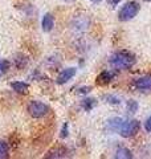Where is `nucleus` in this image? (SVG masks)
<instances>
[{
  "mask_svg": "<svg viewBox=\"0 0 151 159\" xmlns=\"http://www.w3.org/2000/svg\"><path fill=\"white\" fill-rule=\"evenodd\" d=\"M135 62H137V57L130 51H118L109 58V64L118 70H129L135 65Z\"/></svg>",
  "mask_w": 151,
  "mask_h": 159,
  "instance_id": "1",
  "label": "nucleus"
},
{
  "mask_svg": "<svg viewBox=\"0 0 151 159\" xmlns=\"http://www.w3.org/2000/svg\"><path fill=\"white\" fill-rule=\"evenodd\" d=\"M139 9H140L139 3L135 2V0H130V2L125 3L121 7L118 12V20L119 21H130L139 13Z\"/></svg>",
  "mask_w": 151,
  "mask_h": 159,
  "instance_id": "2",
  "label": "nucleus"
},
{
  "mask_svg": "<svg viewBox=\"0 0 151 159\" xmlns=\"http://www.w3.org/2000/svg\"><path fill=\"white\" fill-rule=\"evenodd\" d=\"M139 129H140V122L138 119H130V121L123 119L122 125H121L118 130V134L122 138H131L134 135H137Z\"/></svg>",
  "mask_w": 151,
  "mask_h": 159,
  "instance_id": "3",
  "label": "nucleus"
},
{
  "mask_svg": "<svg viewBox=\"0 0 151 159\" xmlns=\"http://www.w3.org/2000/svg\"><path fill=\"white\" fill-rule=\"evenodd\" d=\"M27 111L32 118L40 119V118H44L45 116H48L49 106L41 101H31L27 106Z\"/></svg>",
  "mask_w": 151,
  "mask_h": 159,
  "instance_id": "4",
  "label": "nucleus"
},
{
  "mask_svg": "<svg viewBox=\"0 0 151 159\" xmlns=\"http://www.w3.org/2000/svg\"><path fill=\"white\" fill-rule=\"evenodd\" d=\"M133 88L139 92H151V74H146L133 81Z\"/></svg>",
  "mask_w": 151,
  "mask_h": 159,
  "instance_id": "5",
  "label": "nucleus"
},
{
  "mask_svg": "<svg viewBox=\"0 0 151 159\" xmlns=\"http://www.w3.org/2000/svg\"><path fill=\"white\" fill-rule=\"evenodd\" d=\"M76 73H77V69H76V68L62 69V70L58 73V76L56 78V82L58 84V85H65V84H68L70 80L76 76Z\"/></svg>",
  "mask_w": 151,
  "mask_h": 159,
  "instance_id": "6",
  "label": "nucleus"
},
{
  "mask_svg": "<svg viewBox=\"0 0 151 159\" xmlns=\"http://www.w3.org/2000/svg\"><path fill=\"white\" fill-rule=\"evenodd\" d=\"M115 78V73L113 70H103L97 76V84L98 85H108Z\"/></svg>",
  "mask_w": 151,
  "mask_h": 159,
  "instance_id": "7",
  "label": "nucleus"
},
{
  "mask_svg": "<svg viewBox=\"0 0 151 159\" xmlns=\"http://www.w3.org/2000/svg\"><path fill=\"white\" fill-rule=\"evenodd\" d=\"M69 154V150L66 147H54L52 148V150H49L47 152V155H45V158H52V159H56V158H65L68 157Z\"/></svg>",
  "mask_w": 151,
  "mask_h": 159,
  "instance_id": "8",
  "label": "nucleus"
},
{
  "mask_svg": "<svg viewBox=\"0 0 151 159\" xmlns=\"http://www.w3.org/2000/svg\"><path fill=\"white\" fill-rule=\"evenodd\" d=\"M122 122H123V118H121V117H114V118L108 119L106 130L110 131V133H117L118 134V130H119L121 125H122Z\"/></svg>",
  "mask_w": 151,
  "mask_h": 159,
  "instance_id": "9",
  "label": "nucleus"
},
{
  "mask_svg": "<svg viewBox=\"0 0 151 159\" xmlns=\"http://www.w3.org/2000/svg\"><path fill=\"white\" fill-rule=\"evenodd\" d=\"M41 27L44 32H50L54 28V17L52 13H45L41 20Z\"/></svg>",
  "mask_w": 151,
  "mask_h": 159,
  "instance_id": "10",
  "label": "nucleus"
},
{
  "mask_svg": "<svg viewBox=\"0 0 151 159\" xmlns=\"http://www.w3.org/2000/svg\"><path fill=\"white\" fill-rule=\"evenodd\" d=\"M114 158L115 159H133L134 155L130 148L125 147V146H121L115 150V154H114Z\"/></svg>",
  "mask_w": 151,
  "mask_h": 159,
  "instance_id": "11",
  "label": "nucleus"
},
{
  "mask_svg": "<svg viewBox=\"0 0 151 159\" xmlns=\"http://www.w3.org/2000/svg\"><path fill=\"white\" fill-rule=\"evenodd\" d=\"M11 88L19 94H27L29 90V84L23 81H13L11 82Z\"/></svg>",
  "mask_w": 151,
  "mask_h": 159,
  "instance_id": "12",
  "label": "nucleus"
},
{
  "mask_svg": "<svg viewBox=\"0 0 151 159\" xmlns=\"http://www.w3.org/2000/svg\"><path fill=\"white\" fill-rule=\"evenodd\" d=\"M97 105V99L95 98H84L82 102H81V107L84 109L85 111H90L93 110Z\"/></svg>",
  "mask_w": 151,
  "mask_h": 159,
  "instance_id": "13",
  "label": "nucleus"
},
{
  "mask_svg": "<svg viewBox=\"0 0 151 159\" xmlns=\"http://www.w3.org/2000/svg\"><path fill=\"white\" fill-rule=\"evenodd\" d=\"M138 109H139L138 101H135V99H129V101H126V110H127L130 114H135L138 111Z\"/></svg>",
  "mask_w": 151,
  "mask_h": 159,
  "instance_id": "14",
  "label": "nucleus"
},
{
  "mask_svg": "<svg viewBox=\"0 0 151 159\" xmlns=\"http://www.w3.org/2000/svg\"><path fill=\"white\" fill-rule=\"evenodd\" d=\"M102 99L109 105H119L121 103V98H118L117 96H114V94H105L102 97Z\"/></svg>",
  "mask_w": 151,
  "mask_h": 159,
  "instance_id": "15",
  "label": "nucleus"
},
{
  "mask_svg": "<svg viewBox=\"0 0 151 159\" xmlns=\"http://www.w3.org/2000/svg\"><path fill=\"white\" fill-rule=\"evenodd\" d=\"M9 157V146L7 142L0 141V159H6Z\"/></svg>",
  "mask_w": 151,
  "mask_h": 159,
  "instance_id": "16",
  "label": "nucleus"
},
{
  "mask_svg": "<svg viewBox=\"0 0 151 159\" xmlns=\"http://www.w3.org/2000/svg\"><path fill=\"white\" fill-rule=\"evenodd\" d=\"M27 64H28V60L24 54H17L16 58H15V65H16L17 69H23Z\"/></svg>",
  "mask_w": 151,
  "mask_h": 159,
  "instance_id": "17",
  "label": "nucleus"
},
{
  "mask_svg": "<svg viewBox=\"0 0 151 159\" xmlns=\"http://www.w3.org/2000/svg\"><path fill=\"white\" fill-rule=\"evenodd\" d=\"M9 66H11V64L7 60H0V77H3L4 74L8 72Z\"/></svg>",
  "mask_w": 151,
  "mask_h": 159,
  "instance_id": "18",
  "label": "nucleus"
},
{
  "mask_svg": "<svg viewBox=\"0 0 151 159\" xmlns=\"http://www.w3.org/2000/svg\"><path fill=\"white\" fill-rule=\"evenodd\" d=\"M60 137L62 139H66L69 137V123L68 122H64V125L61 127V131H60Z\"/></svg>",
  "mask_w": 151,
  "mask_h": 159,
  "instance_id": "19",
  "label": "nucleus"
},
{
  "mask_svg": "<svg viewBox=\"0 0 151 159\" xmlns=\"http://www.w3.org/2000/svg\"><path fill=\"white\" fill-rule=\"evenodd\" d=\"M144 130L151 134V116L147 119H146V122H144Z\"/></svg>",
  "mask_w": 151,
  "mask_h": 159,
  "instance_id": "20",
  "label": "nucleus"
},
{
  "mask_svg": "<svg viewBox=\"0 0 151 159\" xmlns=\"http://www.w3.org/2000/svg\"><path fill=\"white\" fill-rule=\"evenodd\" d=\"M90 90H92V88H90V86H82V88L78 89L77 93H78V94H88Z\"/></svg>",
  "mask_w": 151,
  "mask_h": 159,
  "instance_id": "21",
  "label": "nucleus"
},
{
  "mask_svg": "<svg viewBox=\"0 0 151 159\" xmlns=\"http://www.w3.org/2000/svg\"><path fill=\"white\" fill-rule=\"evenodd\" d=\"M121 2H122V0H108V4L110 7H117Z\"/></svg>",
  "mask_w": 151,
  "mask_h": 159,
  "instance_id": "22",
  "label": "nucleus"
},
{
  "mask_svg": "<svg viewBox=\"0 0 151 159\" xmlns=\"http://www.w3.org/2000/svg\"><path fill=\"white\" fill-rule=\"evenodd\" d=\"M61 2H64V3H74V2H77V0H61Z\"/></svg>",
  "mask_w": 151,
  "mask_h": 159,
  "instance_id": "23",
  "label": "nucleus"
},
{
  "mask_svg": "<svg viewBox=\"0 0 151 159\" xmlns=\"http://www.w3.org/2000/svg\"><path fill=\"white\" fill-rule=\"evenodd\" d=\"M90 2H92V3H94V4H99L101 2H102V0H90Z\"/></svg>",
  "mask_w": 151,
  "mask_h": 159,
  "instance_id": "24",
  "label": "nucleus"
},
{
  "mask_svg": "<svg viewBox=\"0 0 151 159\" xmlns=\"http://www.w3.org/2000/svg\"><path fill=\"white\" fill-rule=\"evenodd\" d=\"M143 2H146V3H150V2H151V0H143Z\"/></svg>",
  "mask_w": 151,
  "mask_h": 159,
  "instance_id": "25",
  "label": "nucleus"
}]
</instances>
